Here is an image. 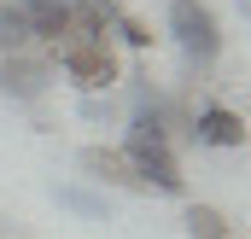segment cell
<instances>
[{
	"label": "cell",
	"instance_id": "1",
	"mask_svg": "<svg viewBox=\"0 0 251 239\" xmlns=\"http://www.w3.org/2000/svg\"><path fill=\"white\" fill-rule=\"evenodd\" d=\"M170 35L193 64H216L222 59V24L204 0H170Z\"/></svg>",
	"mask_w": 251,
	"mask_h": 239
},
{
	"label": "cell",
	"instance_id": "2",
	"mask_svg": "<svg viewBox=\"0 0 251 239\" xmlns=\"http://www.w3.org/2000/svg\"><path fill=\"white\" fill-rule=\"evenodd\" d=\"M59 70L82 88V94H111V88L123 82L117 53H111V47H88V41H64L59 47Z\"/></svg>",
	"mask_w": 251,
	"mask_h": 239
},
{
	"label": "cell",
	"instance_id": "3",
	"mask_svg": "<svg viewBox=\"0 0 251 239\" xmlns=\"http://www.w3.org/2000/svg\"><path fill=\"white\" fill-rule=\"evenodd\" d=\"M53 82V64L41 59L35 47L29 53H0V94L6 99H41Z\"/></svg>",
	"mask_w": 251,
	"mask_h": 239
},
{
	"label": "cell",
	"instance_id": "4",
	"mask_svg": "<svg viewBox=\"0 0 251 239\" xmlns=\"http://www.w3.org/2000/svg\"><path fill=\"white\" fill-rule=\"evenodd\" d=\"M187 134L199 140V146H222V152H234V146H246V140H251L246 117H240V111H228V105H199Z\"/></svg>",
	"mask_w": 251,
	"mask_h": 239
},
{
	"label": "cell",
	"instance_id": "5",
	"mask_svg": "<svg viewBox=\"0 0 251 239\" xmlns=\"http://www.w3.org/2000/svg\"><path fill=\"white\" fill-rule=\"evenodd\" d=\"M76 169L88 181H100V187H140L134 169H128V158H123V146H82L76 152Z\"/></svg>",
	"mask_w": 251,
	"mask_h": 239
},
{
	"label": "cell",
	"instance_id": "6",
	"mask_svg": "<svg viewBox=\"0 0 251 239\" xmlns=\"http://www.w3.org/2000/svg\"><path fill=\"white\" fill-rule=\"evenodd\" d=\"M24 18H29V35L35 47H59L70 35V0H18Z\"/></svg>",
	"mask_w": 251,
	"mask_h": 239
},
{
	"label": "cell",
	"instance_id": "7",
	"mask_svg": "<svg viewBox=\"0 0 251 239\" xmlns=\"http://www.w3.org/2000/svg\"><path fill=\"white\" fill-rule=\"evenodd\" d=\"M35 35H29V18L18 0H0V53H29Z\"/></svg>",
	"mask_w": 251,
	"mask_h": 239
},
{
	"label": "cell",
	"instance_id": "8",
	"mask_svg": "<svg viewBox=\"0 0 251 239\" xmlns=\"http://www.w3.org/2000/svg\"><path fill=\"white\" fill-rule=\"evenodd\" d=\"M181 228H187V239H234V222H228L216 204H187Z\"/></svg>",
	"mask_w": 251,
	"mask_h": 239
},
{
	"label": "cell",
	"instance_id": "9",
	"mask_svg": "<svg viewBox=\"0 0 251 239\" xmlns=\"http://www.w3.org/2000/svg\"><path fill=\"white\" fill-rule=\"evenodd\" d=\"M53 198H59L64 210L88 216V222H111V198H105V192H94V187H53Z\"/></svg>",
	"mask_w": 251,
	"mask_h": 239
},
{
	"label": "cell",
	"instance_id": "10",
	"mask_svg": "<svg viewBox=\"0 0 251 239\" xmlns=\"http://www.w3.org/2000/svg\"><path fill=\"white\" fill-rule=\"evenodd\" d=\"M111 29L123 35V47H134V53H146V47H152V29H146L134 12H117V24H111Z\"/></svg>",
	"mask_w": 251,
	"mask_h": 239
},
{
	"label": "cell",
	"instance_id": "11",
	"mask_svg": "<svg viewBox=\"0 0 251 239\" xmlns=\"http://www.w3.org/2000/svg\"><path fill=\"white\" fill-rule=\"evenodd\" d=\"M105 111H111L105 94H88V99H82V122H105Z\"/></svg>",
	"mask_w": 251,
	"mask_h": 239
},
{
	"label": "cell",
	"instance_id": "12",
	"mask_svg": "<svg viewBox=\"0 0 251 239\" xmlns=\"http://www.w3.org/2000/svg\"><path fill=\"white\" fill-rule=\"evenodd\" d=\"M246 12H251V6H246Z\"/></svg>",
	"mask_w": 251,
	"mask_h": 239
}]
</instances>
